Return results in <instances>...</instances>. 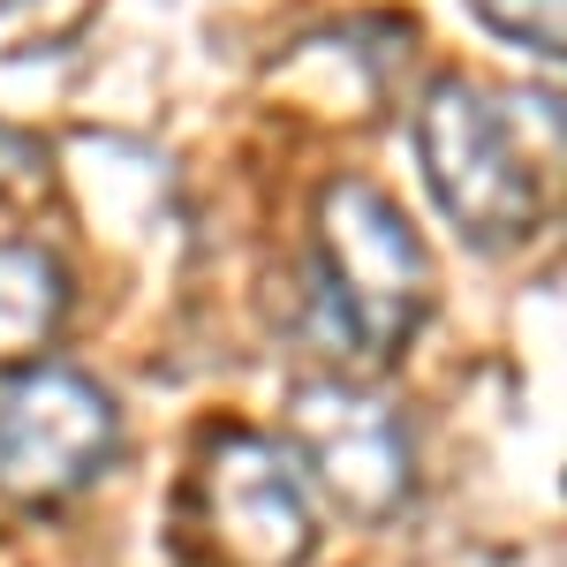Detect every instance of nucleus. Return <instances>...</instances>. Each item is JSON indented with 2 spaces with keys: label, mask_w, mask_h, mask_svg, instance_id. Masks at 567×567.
Returning a JSON list of instances; mask_svg holds the SVG:
<instances>
[{
  "label": "nucleus",
  "mask_w": 567,
  "mask_h": 567,
  "mask_svg": "<svg viewBox=\"0 0 567 567\" xmlns=\"http://www.w3.org/2000/svg\"><path fill=\"white\" fill-rule=\"evenodd\" d=\"M318 310L326 333L363 349L371 363H393L409 333L432 310V250L416 243L409 213L379 182L341 175L318 189Z\"/></svg>",
  "instance_id": "obj_1"
},
{
  "label": "nucleus",
  "mask_w": 567,
  "mask_h": 567,
  "mask_svg": "<svg viewBox=\"0 0 567 567\" xmlns=\"http://www.w3.org/2000/svg\"><path fill=\"white\" fill-rule=\"evenodd\" d=\"M416 159L432 182L439 213L454 219V235L499 258V250H523L537 235V167H529L515 122L499 114V99L477 91L470 76H439L416 99Z\"/></svg>",
  "instance_id": "obj_2"
},
{
  "label": "nucleus",
  "mask_w": 567,
  "mask_h": 567,
  "mask_svg": "<svg viewBox=\"0 0 567 567\" xmlns=\"http://www.w3.org/2000/svg\"><path fill=\"white\" fill-rule=\"evenodd\" d=\"M182 529L213 567H310L318 553L310 484L296 477L280 439L243 424L205 432L182 484Z\"/></svg>",
  "instance_id": "obj_3"
},
{
  "label": "nucleus",
  "mask_w": 567,
  "mask_h": 567,
  "mask_svg": "<svg viewBox=\"0 0 567 567\" xmlns=\"http://www.w3.org/2000/svg\"><path fill=\"white\" fill-rule=\"evenodd\" d=\"M122 446V409L76 363H23L0 386V499L61 507Z\"/></svg>",
  "instance_id": "obj_4"
},
{
  "label": "nucleus",
  "mask_w": 567,
  "mask_h": 567,
  "mask_svg": "<svg viewBox=\"0 0 567 567\" xmlns=\"http://www.w3.org/2000/svg\"><path fill=\"white\" fill-rule=\"evenodd\" d=\"M280 446L296 477H310L349 523H393L416 492V454L401 416L355 379H296Z\"/></svg>",
  "instance_id": "obj_5"
},
{
  "label": "nucleus",
  "mask_w": 567,
  "mask_h": 567,
  "mask_svg": "<svg viewBox=\"0 0 567 567\" xmlns=\"http://www.w3.org/2000/svg\"><path fill=\"white\" fill-rule=\"evenodd\" d=\"M69 318V265L39 243H0V371L39 363Z\"/></svg>",
  "instance_id": "obj_6"
},
{
  "label": "nucleus",
  "mask_w": 567,
  "mask_h": 567,
  "mask_svg": "<svg viewBox=\"0 0 567 567\" xmlns=\"http://www.w3.org/2000/svg\"><path fill=\"white\" fill-rule=\"evenodd\" d=\"M477 16L499 31L507 45L523 53H545L560 61V23H567V0H477Z\"/></svg>",
  "instance_id": "obj_7"
},
{
  "label": "nucleus",
  "mask_w": 567,
  "mask_h": 567,
  "mask_svg": "<svg viewBox=\"0 0 567 567\" xmlns=\"http://www.w3.org/2000/svg\"><path fill=\"white\" fill-rule=\"evenodd\" d=\"M39 182H45V144L31 130H16V122H0V197L39 189Z\"/></svg>",
  "instance_id": "obj_8"
},
{
  "label": "nucleus",
  "mask_w": 567,
  "mask_h": 567,
  "mask_svg": "<svg viewBox=\"0 0 567 567\" xmlns=\"http://www.w3.org/2000/svg\"><path fill=\"white\" fill-rule=\"evenodd\" d=\"M8 8H23V0H0V16H8Z\"/></svg>",
  "instance_id": "obj_9"
}]
</instances>
